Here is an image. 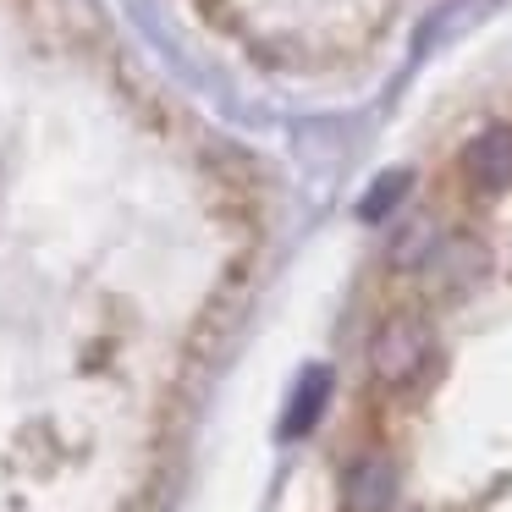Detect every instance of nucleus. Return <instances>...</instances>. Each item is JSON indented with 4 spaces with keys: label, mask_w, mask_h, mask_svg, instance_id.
Listing matches in <instances>:
<instances>
[{
    "label": "nucleus",
    "mask_w": 512,
    "mask_h": 512,
    "mask_svg": "<svg viewBox=\"0 0 512 512\" xmlns=\"http://www.w3.org/2000/svg\"><path fill=\"white\" fill-rule=\"evenodd\" d=\"M435 369V331L424 314H386L369 336V375L380 391H413Z\"/></svg>",
    "instance_id": "f257e3e1"
},
{
    "label": "nucleus",
    "mask_w": 512,
    "mask_h": 512,
    "mask_svg": "<svg viewBox=\"0 0 512 512\" xmlns=\"http://www.w3.org/2000/svg\"><path fill=\"white\" fill-rule=\"evenodd\" d=\"M342 507L347 512H391L397 507V463L380 452H364L342 474Z\"/></svg>",
    "instance_id": "f03ea898"
},
{
    "label": "nucleus",
    "mask_w": 512,
    "mask_h": 512,
    "mask_svg": "<svg viewBox=\"0 0 512 512\" xmlns=\"http://www.w3.org/2000/svg\"><path fill=\"white\" fill-rule=\"evenodd\" d=\"M325 402H331V369H325V364L303 369L298 391H292V402H287V419H281V435H287V441H298V435H309L314 424H320Z\"/></svg>",
    "instance_id": "20e7f679"
},
{
    "label": "nucleus",
    "mask_w": 512,
    "mask_h": 512,
    "mask_svg": "<svg viewBox=\"0 0 512 512\" xmlns=\"http://www.w3.org/2000/svg\"><path fill=\"white\" fill-rule=\"evenodd\" d=\"M463 177L479 193H507L512 188V127H485L463 144Z\"/></svg>",
    "instance_id": "7ed1b4c3"
},
{
    "label": "nucleus",
    "mask_w": 512,
    "mask_h": 512,
    "mask_svg": "<svg viewBox=\"0 0 512 512\" xmlns=\"http://www.w3.org/2000/svg\"><path fill=\"white\" fill-rule=\"evenodd\" d=\"M408 188H413V171H386V177L358 199V215H364V221H386V215L408 199Z\"/></svg>",
    "instance_id": "423d86ee"
},
{
    "label": "nucleus",
    "mask_w": 512,
    "mask_h": 512,
    "mask_svg": "<svg viewBox=\"0 0 512 512\" xmlns=\"http://www.w3.org/2000/svg\"><path fill=\"white\" fill-rule=\"evenodd\" d=\"M435 248H441V226H435V215H408V221L391 232V270H424L435 259Z\"/></svg>",
    "instance_id": "39448f33"
}]
</instances>
